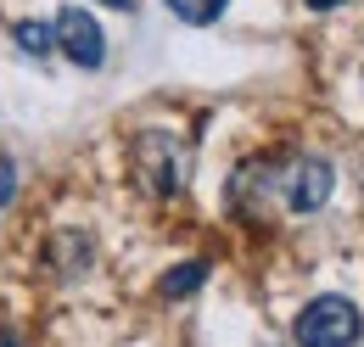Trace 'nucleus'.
<instances>
[{
	"instance_id": "nucleus-1",
	"label": "nucleus",
	"mask_w": 364,
	"mask_h": 347,
	"mask_svg": "<svg viewBox=\"0 0 364 347\" xmlns=\"http://www.w3.org/2000/svg\"><path fill=\"white\" fill-rule=\"evenodd\" d=\"M359 331H364L359 303H353V297H336V292L314 297V303L297 314V325H291L297 347H353Z\"/></svg>"
},
{
	"instance_id": "nucleus-2",
	"label": "nucleus",
	"mask_w": 364,
	"mask_h": 347,
	"mask_svg": "<svg viewBox=\"0 0 364 347\" xmlns=\"http://www.w3.org/2000/svg\"><path fill=\"white\" fill-rule=\"evenodd\" d=\"M274 185H280L291 213H319L331 202V191H336V174H331L325 157H291L286 174H274Z\"/></svg>"
},
{
	"instance_id": "nucleus-3",
	"label": "nucleus",
	"mask_w": 364,
	"mask_h": 347,
	"mask_svg": "<svg viewBox=\"0 0 364 347\" xmlns=\"http://www.w3.org/2000/svg\"><path fill=\"white\" fill-rule=\"evenodd\" d=\"M50 34L62 45V56L79 62V68H101L107 62V34H101V23H95L85 6H62L56 23H50Z\"/></svg>"
},
{
	"instance_id": "nucleus-4",
	"label": "nucleus",
	"mask_w": 364,
	"mask_h": 347,
	"mask_svg": "<svg viewBox=\"0 0 364 347\" xmlns=\"http://www.w3.org/2000/svg\"><path fill=\"white\" fill-rule=\"evenodd\" d=\"M140 163H146V185H151L157 196H174L185 185V151L163 129H151L140 140Z\"/></svg>"
},
{
	"instance_id": "nucleus-5",
	"label": "nucleus",
	"mask_w": 364,
	"mask_h": 347,
	"mask_svg": "<svg viewBox=\"0 0 364 347\" xmlns=\"http://www.w3.org/2000/svg\"><path fill=\"white\" fill-rule=\"evenodd\" d=\"M202 280H208V258H185L180 269H168V274L157 280V297H163V303H180V297H191Z\"/></svg>"
},
{
	"instance_id": "nucleus-6",
	"label": "nucleus",
	"mask_w": 364,
	"mask_h": 347,
	"mask_svg": "<svg viewBox=\"0 0 364 347\" xmlns=\"http://www.w3.org/2000/svg\"><path fill=\"white\" fill-rule=\"evenodd\" d=\"M180 23H191V28H208V23H219L225 17V6L230 0H163Z\"/></svg>"
},
{
	"instance_id": "nucleus-7",
	"label": "nucleus",
	"mask_w": 364,
	"mask_h": 347,
	"mask_svg": "<svg viewBox=\"0 0 364 347\" xmlns=\"http://www.w3.org/2000/svg\"><path fill=\"white\" fill-rule=\"evenodd\" d=\"M56 269H62V274H85V269H90V241H85V235H62V241H56Z\"/></svg>"
},
{
	"instance_id": "nucleus-8",
	"label": "nucleus",
	"mask_w": 364,
	"mask_h": 347,
	"mask_svg": "<svg viewBox=\"0 0 364 347\" xmlns=\"http://www.w3.org/2000/svg\"><path fill=\"white\" fill-rule=\"evenodd\" d=\"M17 45H23L28 56H46L50 45H56V34H50V23H34V17H28V23H17Z\"/></svg>"
},
{
	"instance_id": "nucleus-9",
	"label": "nucleus",
	"mask_w": 364,
	"mask_h": 347,
	"mask_svg": "<svg viewBox=\"0 0 364 347\" xmlns=\"http://www.w3.org/2000/svg\"><path fill=\"white\" fill-rule=\"evenodd\" d=\"M0 202H11V163L0 157Z\"/></svg>"
},
{
	"instance_id": "nucleus-10",
	"label": "nucleus",
	"mask_w": 364,
	"mask_h": 347,
	"mask_svg": "<svg viewBox=\"0 0 364 347\" xmlns=\"http://www.w3.org/2000/svg\"><path fill=\"white\" fill-rule=\"evenodd\" d=\"M309 11H336V6H348V0H303Z\"/></svg>"
},
{
	"instance_id": "nucleus-11",
	"label": "nucleus",
	"mask_w": 364,
	"mask_h": 347,
	"mask_svg": "<svg viewBox=\"0 0 364 347\" xmlns=\"http://www.w3.org/2000/svg\"><path fill=\"white\" fill-rule=\"evenodd\" d=\"M101 6H112V11H135L140 0H101Z\"/></svg>"
},
{
	"instance_id": "nucleus-12",
	"label": "nucleus",
	"mask_w": 364,
	"mask_h": 347,
	"mask_svg": "<svg viewBox=\"0 0 364 347\" xmlns=\"http://www.w3.org/2000/svg\"><path fill=\"white\" fill-rule=\"evenodd\" d=\"M0 347H23V336L17 331H0Z\"/></svg>"
}]
</instances>
